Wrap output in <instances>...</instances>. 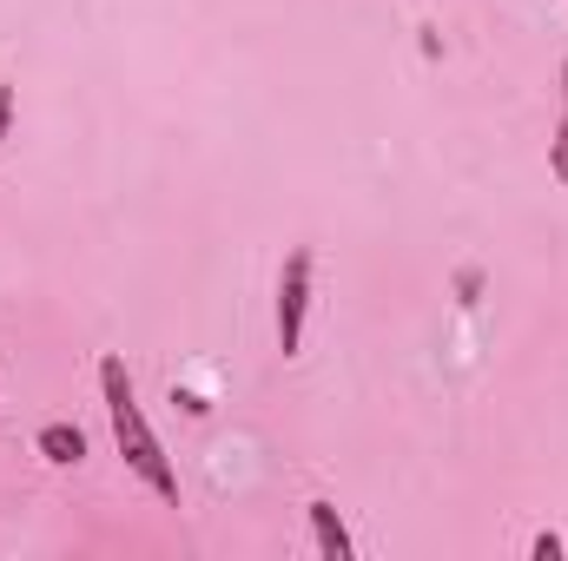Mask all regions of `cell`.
Listing matches in <instances>:
<instances>
[{"instance_id": "obj_1", "label": "cell", "mask_w": 568, "mask_h": 561, "mask_svg": "<svg viewBox=\"0 0 568 561\" xmlns=\"http://www.w3.org/2000/svg\"><path fill=\"white\" fill-rule=\"evenodd\" d=\"M100 390H106V417H113V442H120L126 469L140 476L159 502H179V469H172L165 442L152 436V422H145L140 397H133V377H126L120 357H100Z\"/></svg>"}, {"instance_id": "obj_2", "label": "cell", "mask_w": 568, "mask_h": 561, "mask_svg": "<svg viewBox=\"0 0 568 561\" xmlns=\"http://www.w3.org/2000/svg\"><path fill=\"white\" fill-rule=\"evenodd\" d=\"M304 310H311V245H297L284 258V278H278V350L297 357L304 344Z\"/></svg>"}, {"instance_id": "obj_3", "label": "cell", "mask_w": 568, "mask_h": 561, "mask_svg": "<svg viewBox=\"0 0 568 561\" xmlns=\"http://www.w3.org/2000/svg\"><path fill=\"white\" fill-rule=\"evenodd\" d=\"M304 516H311L317 555H324V561H351V536H344V522H337V509H331V502H311Z\"/></svg>"}, {"instance_id": "obj_4", "label": "cell", "mask_w": 568, "mask_h": 561, "mask_svg": "<svg viewBox=\"0 0 568 561\" xmlns=\"http://www.w3.org/2000/svg\"><path fill=\"white\" fill-rule=\"evenodd\" d=\"M40 456L67 469V462H80V456H87V436H80L73 422H47V429H40Z\"/></svg>"}, {"instance_id": "obj_5", "label": "cell", "mask_w": 568, "mask_h": 561, "mask_svg": "<svg viewBox=\"0 0 568 561\" xmlns=\"http://www.w3.org/2000/svg\"><path fill=\"white\" fill-rule=\"evenodd\" d=\"M13 133V80H0V140Z\"/></svg>"}, {"instance_id": "obj_6", "label": "cell", "mask_w": 568, "mask_h": 561, "mask_svg": "<svg viewBox=\"0 0 568 561\" xmlns=\"http://www.w3.org/2000/svg\"><path fill=\"white\" fill-rule=\"evenodd\" d=\"M529 555H536V561H556V555H562V542H556V536H536V549H529Z\"/></svg>"}]
</instances>
